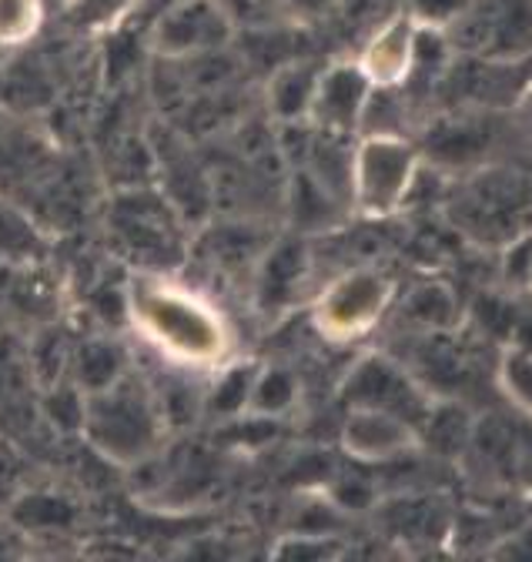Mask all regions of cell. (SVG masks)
Segmentation results:
<instances>
[{"instance_id":"2","label":"cell","mask_w":532,"mask_h":562,"mask_svg":"<svg viewBox=\"0 0 532 562\" xmlns=\"http://www.w3.org/2000/svg\"><path fill=\"white\" fill-rule=\"evenodd\" d=\"M168 418L155 389L138 375L124 372L114 385L91 392L84 398V422L81 432L94 452L117 465L148 462L165 439Z\"/></svg>"},{"instance_id":"17","label":"cell","mask_w":532,"mask_h":562,"mask_svg":"<svg viewBox=\"0 0 532 562\" xmlns=\"http://www.w3.org/2000/svg\"><path fill=\"white\" fill-rule=\"evenodd\" d=\"M212 382L208 392L202 395V408L215 418H238L241 412H248V398H251V385L258 375V366L248 362H225L218 369H212Z\"/></svg>"},{"instance_id":"3","label":"cell","mask_w":532,"mask_h":562,"mask_svg":"<svg viewBox=\"0 0 532 562\" xmlns=\"http://www.w3.org/2000/svg\"><path fill=\"white\" fill-rule=\"evenodd\" d=\"M452 225L486 248H506L532 232V181L512 168H479L449 198Z\"/></svg>"},{"instance_id":"13","label":"cell","mask_w":532,"mask_h":562,"mask_svg":"<svg viewBox=\"0 0 532 562\" xmlns=\"http://www.w3.org/2000/svg\"><path fill=\"white\" fill-rule=\"evenodd\" d=\"M114 235L124 248L145 255L148 261H161L174 251L171 211L148 194H127L114 207Z\"/></svg>"},{"instance_id":"15","label":"cell","mask_w":532,"mask_h":562,"mask_svg":"<svg viewBox=\"0 0 532 562\" xmlns=\"http://www.w3.org/2000/svg\"><path fill=\"white\" fill-rule=\"evenodd\" d=\"M318 70L321 67H315L312 60H285L272 70L269 88H264V101H269V111L275 121H282V124L308 121Z\"/></svg>"},{"instance_id":"25","label":"cell","mask_w":532,"mask_h":562,"mask_svg":"<svg viewBox=\"0 0 532 562\" xmlns=\"http://www.w3.org/2000/svg\"><path fill=\"white\" fill-rule=\"evenodd\" d=\"M14 519H18V526H24L31 532H54V529H64L75 522V509L60 496H50V492H34V496H24L18 503Z\"/></svg>"},{"instance_id":"29","label":"cell","mask_w":532,"mask_h":562,"mask_svg":"<svg viewBox=\"0 0 532 562\" xmlns=\"http://www.w3.org/2000/svg\"><path fill=\"white\" fill-rule=\"evenodd\" d=\"M218 4L228 11V18H231L235 31H238V27H261V24H258V18H261V11H264V8L279 11V8L272 4V0H218Z\"/></svg>"},{"instance_id":"18","label":"cell","mask_w":532,"mask_h":562,"mask_svg":"<svg viewBox=\"0 0 532 562\" xmlns=\"http://www.w3.org/2000/svg\"><path fill=\"white\" fill-rule=\"evenodd\" d=\"M346 201H339L331 191H325L312 175L295 171L292 188H288V211L298 228L305 232H325L339 222V211Z\"/></svg>"},{"instance_id":"28","label":"cell","mask_w":532,"mask_h":562,"mask_svg":"<svg viewBox=\"0 0 532 562\" xmlns=\"http://www.w3.org/2000/svg\"><path fill=\"white\" fill-rule=\"evenodd\" d=\"M272 4L279 8L282 18L298 21V24H312V21H321L336 11L339 0H272Z\"/></svg>"},{"instance_id":"16","label":"cell","mask_w":532,"mask_h":562,"mask_svg":"<svg viewBox=\"0 0 532 562\" xmlns=\"http://www.w3.org/2000/svg\"><path fill=\"white\" fill-rule=\"evenodd\" d=\"M127 369H131L127 351L117 341H111V338H91L71 356V382L84 395L114 385Z\"/></svg>"},{"instance_id":"27","label":"cell","mask_w":532,"mask_h":562,"mask_svg":"<svg viewBox=\"0 0 532 562\" xmlns=\"http://www.w3.org/2000/svg\"><path fill=\"white\" fill-rule=\"evenodd\" d=\"M465 8V0H412L409 14L419 21V24H429V27H449L459 11Z\"/></svg>"},{"instance_id":"5","label":"cell","mask_w":532,"mask_h":562,"mask_svg":"<svg viewBox=\"0 0 532 562\" xmlns=\"http://www.w3.org/2000/svg\"><path fill=\"white\" fill-rule=\"evenodd\" d=\"M395 305V281L378 268H349L336 274L312 302V325L321 338L346 345L382 325Z\"/></svg>"},{"instance_id":"19","label":"cell","mask_w":532,"mask_h":562,"mask_svg":"<svg viewBox=\"0 0 532 562\" xmlns=\"http://www.w3.org/2000/svg\"><path fill=\"white\" fill-rule=\"evenodd\" d=\"M295 398H298V379L288 369H279V366L258 369L248 412H254L258 418H279L295 405Z\"/></svg>"},{"instance_id":"9","label":"cell","mask_w":532,"mask_h":562,"mask_svg":"<svg viewBox=\"0 0 532 562\" xmlns=\"http://www.w3.org/2000/svg\"><path fill=\"white\" fill-rule=\"evenodd\" d=\"M372 85L355 60H336L318 70V85L308 108V124L325 134L355 137L365 121Z\"/></svg>"},{"instance_id":"22","label":"cell","mask_w":532,"mask_h":562,"mask_svg":"<svg viewBox=\"0 0 532 562\" xmlns=\"http://www.w3.org/2000/svg\"><path fill=\"white\" fill-rule=\"evenodd\" d=\"M142 4L145 0H64V14L81 31H114Z\"/></svg>"},{"instance_id":"23","label":"cell","mask_w":532,"mask_h":562,"mask_svg":"<svg viewBox=\"0 0 532 562\" xmlns=\"http://www.w3.org/2000/svg\"><path fill=\"white\" fill-rule=\"evenodd\" d=\"M406 315L422 325V328H432V331H442V328H452L455 325V315H459V305L452 299V292L445 285H422L409 295V305H406Z\"/></svg>"},{"instance_id":"26","label":"cell","mask_w":532,"mask_h":562,"mask_svg":"<svg viewBox=\"0 0 532 562\" xmlns=\"http://www.w3.org/2000/svg\"><path fill=\"white\" fill-rule=\"evenodd\" d=\"M279 555H292V559H325V555H336L339 546L331 542V536H315V532H298L288 542H282L275 549Z\"/></svg>"},{"instance_id":"8","label":"cell","mask_w":532,"mask_h":562,"mask_svg":"<svg viewBox=\"0 0 532 562\" xmlns=\"http://www.w3.org/2000/svg\"><path fill=\"white\" fill-rule=\"evenodd\" d=\"M342 398L349 405H369V408H385L409 418L419 429L422 418L432 408V395L426 392V385L398 362L385 359V356H365L346 379L342 385Z\"/></svg>"},{"instance_id":"14","label":"cell","mask_w":532,"mask_h":562,"mask_svg":"<svg viewBox=\"0 0 532 562\" xmlns=\"http://www.w3.org/2000/svg\"><path fill=\"white\" fill-rule=\"evenodd\" d=\"M489 148H493V127H489V121L476 117V114H455V117L439 121L429 131L426 148H419V151L435 158V165L465 168V165H479Z\"/></svg>"},{"instance_id":"30","label":"cell","mask_w":532,"mask_h":562,"mask_svg":"<svg viewBox=\"0 0 532 562\" xmlns=\"http://www.w3.org/2000/svg\"><path fill=\"white\" fill-rule=\"evenodd\" d=\"M519 114H522V124H525V131L532 134V85L519 94Z\"/></svg>"},{"instance_id":"10","label":"cell","mask_w":532,"mask_h":562,"mask_svg":"<svg viewBox=\"0 0 532 562\" xmlns=\"http://www.w3.org/2000/svg\"><path fill=\"white\" fill-rule=\"evenodd\" d=\"M416 37H419V21L403 11L385 18L362 44L355 64L375 91H398L406 88L416 67Z\"/></svg>"},{"instance_id":"21","label":"cell","mask_w":532,"mask_h":562,"mask_svg":"<svg viewBox=\"0 0 532 562\" xmlns=\"http://www.w3.org/2000/svg\"><path fill=\"white\" fill-rule=\"evenodd\" d=\"M496 382L519 412L532 415V348L529 345H509L502 351Z\"/></svg>"},{"instance_id":"24","label":"cell","mask_w":532,"mask_h":562,"mask_svg":"<svg viewBox=\"0 0 532 562\" xmlns=\"http://www.w3.org/2000/svg\"><path fill=\"white\" fill-rule=\"evenodd\" d=\"M44 27V0H0V47H21Z\"/></svg>"},{"instance_id":"20","label":"cell","mask_w":532,"mask_h":562,"mask_svg":"<svg viewBox=\"0 0 532 562\" xmlns=\"http://www.w3.org/2000/svg\"><path fill=\"white\" fill-rule=\"evenodd\" d=\"M44 255V241L37 228L21 215L18 207L0 201V261L8 265H27Z\"/></svg>"},{"instance_id":"12","label":"cell","mask_w":532,"mask_h":562,"mask_svg":"<svg viewBox=\"0 0 532 562\" xmlns=\"http://www.w3.org/2000/svg\"><path fill=\"white\" fill-rule=\"evenodd\" d=\"M305 278H308V248H305V241H298V238L279 241L275 248L264 251L261 261H258V274H254L258 308H264L269 315H282L302 295Z\"/></svg>"},{"instance_id":"6","label":"cell","mask_w":532,"mask_h":562,"mask_svg":"<svg viewBox=\"0 0 532 562\" xmlns=\"http://www.w3.org/2000/svg\"><path fill=\"white\" fill-rule=\"evenodd\" d=\"M445 34L479 60H525L532 57V0H465Z\"/></svg>"},{"instance_id":"4","label":"cell","mask_w":532,"mask_h":562,"mask_svg":"<svg viewBox=\"0 0 532 562\" xmlns=\"http://www.w3.org/2000/svg\"><path fill=\"white\" fill-rule=\"evenodd\" d=\"M422 151L406 134H362L352 148L349 204L362 218H392L412 198Z\"/></svg>"},{"instance_id":"1","label":"cell","mask_w":532,"mask_h":562,"mask_svg":"<svg viewBox=\"0 0 532 562\" xmlns=\"http://www.w3.org/2000/svg\"><path fill=\"white\" fill-rule=\"evenodd\" d=\"M124 308L135 335L174 369L212 372L235 351V331L218 305L158 271L127 281Z\"/></svg>"},{"instance_id":"11","label":"cell","mask_w":532,"mask_h":562,"mask_svg":"<svg viewBox=\"0 0 532 562\" xmlns=\"http://www.w3.org/2000/svg\"><path fill=\"white\" fill-rule=\"evenodd\" d=\"M339 442L355 462H392L409 456L419 446V429L395 412L349 405Z\"/></svg>"},{"instance_id":"31","label":"cell","mask_w":532,"mask_h":562,"mask_svg":"<svg viewBox=\"0 0 532 562\" xmlns=\"http://www.w3.org/2000/svg\"><path fill=\"white\" fill-rule=\"evenodd\" d=\"M522 289L532 292V255H529V265H525V285H522Z\"/></svg>"},{"instance_id":"7","label":"cell","mask_w":532,"mask_h":562,"mask_svg":"<svg viewBox=\"0 0 532 562\" xmlns=\"http://www.w3.org/2000/svg\"><path fill=\"white\" fill-rule=\"evenodd\" d=\"M235 41V24L218 0H171L151 24V47L168 60L212 57Z\"/></svg>"}]
</instances>
